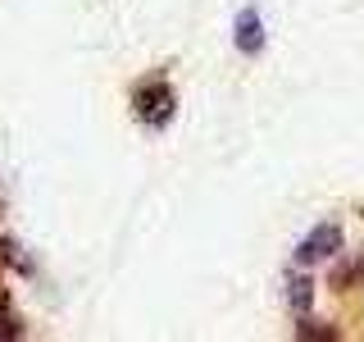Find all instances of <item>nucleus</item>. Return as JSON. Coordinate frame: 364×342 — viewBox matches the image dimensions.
Segmentation results:
<instances>
[{
  "mask_svg": "<svg viewBox=\"0 0 364 342\" xmlns=\"http://www.w3.org/2000/svg\"><path fill=\"white\" fill-rule=\"evenodd\" d=\"M341 251V228L337 224H318L301 247H296V265H323Z\"/></svg>",
  "mask_w": 364,
  "mask_h": 342,
  "instance_id": "1",
  "label": "nucleus"
},
{
  "mask_svg": "<svg viewBox=\"0 0 364 342\" xmlns=\"http://www.w3.org/2000/svg\"><path fill=\"white\" fill-rule=\"evenodd\" d=\"M136 114H141V123H168L173 119V87L168 83H146L136 91Z\"/></svg>",
  "mask_w": 364,
  "mask_h": 342,
  "instance_id": "2",
  "label": "nucleus"
},
{
  "mask_svg": "<svg viewBox=\"0 0 364 342\" xmlns=\"http://www.w3.org/2000/svg\"><path fill=\"white\" fill-rule=\"evenodd\" d=\"M232 41H237L242 55H259V51H264V23H259V9H242V14H237Z\"/></svg>",
  "mask_w": 364,
  "mask_h": 342,
  "instance_id": "3",
  "label": "nucleus"
},
{
  "mask_svg": "<svg viewBox=\"0 0 364 342\" xmlns=\"http://www.w3.org/2000/svg\"><path fill=\"white\" fill-rule=\"evenodd\" d=\"M287 296H291V306H296V311H310V283H305V279H291L287 283Z\"/></svg>",
  "mask_w": 364,
  "mask_h": 342,
  "instance_id": "4",
  "label": "nucleus"
},
{
  "mask_svg": "<svg viewBox=\"0 0 364 342\" xmlns=\"http://www.w3.org/2000/svg\"><path fill=\"white\" fill-rule=\"evenodd\" d=\"M23 328H18V315L9 311V306H0V338H18Z\"/></svg>",
  "mask_w": 364,
  "mask_h": 342,
  "instance_id": "5",
  "label": "nucleus"
},
{
  "mask_svg": "<svg viewBox=\"0 0 364 342\" xmlns=\"http://www.w3.org/2000/svg\"><path fill=\"white\" fill-rule=\"evenodd\" d=\"M296 333H301V338H337L333 328H314V324H301V328H296Z\"/></svg>",
  "mask_w": 364,
  "mask_h": 342,
  "instance_id": "6",
  "label": "nucleus"
}]
</instances>
